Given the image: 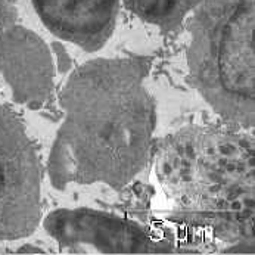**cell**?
Returning <instances> with one entry per match:
<instances>
[{"label":"cell","instance_id":"cell-1","mask_svg":"<svg viewBox=\"0 0 255 255\" xmlns=\"http://www.w3.org/2000/svg\"><path fill=\"white\" fill-rule=\"evenodd\" d=\"M147 71L145 59H96L70 75L47 165L56 189L104 183L120 190L147 165L155 128Z\"/></svg>","mask_w":255,"mask_h":255},{"label":"cell","instance_id":"cell-2","mask_svg":"<svg viewBox=\"0 0 255 255\" xmlns=\"http://www.w3.org/2000/svg\"><path fill=\"white\" fill-rule=\"evenodd\" d=\"M254 18L255 0H201L189 27L192 84L241 128L254 126Z\"/></svg>","mask_w":255,"mask_h":255},{"label":"cell","instance_id":"cell-3","mask_svg":"<svg viewBox=\"0 0 255 255\" xmlns=\"http://www.w3.org/2000/svg\"><path fill=\"white\" fill-rule=\"evenodd\" d=\"M162 155V180L195 205L253 216V142L229 133H196ZM174 190V192H177Z\"/></svg>","mask_w":255,"mask_h":255},{"label":"cell","instance_id":"cell-4","mask_svg":"<svg viewBox=\"0 0 255 255\" xmlns=\"http://www.w3.org/2000/svg\"><path fill=\"white\" fill-rule=\"evenodd\" d=\"M41 217L40 164L22 123L0 107V242L31 235Z\"/></svg>","mask_w":255,"mask_h":255},{"label":"cell","instance_id":"cell-5","mask_svg":"<svg viewBox=\"0 0 255 255\" xmlns=\"http://www.w3.org/2000/svg\"><path fill=\"white\" fill-rule=\"evenodd\" d=\"M46 232L61 248H92L102 254L182 253L170 238L152 233L130 219L89 208L56 210L44 220Z\"/></svg>","mask_w":255,"mask_h":255},{"label":"cell","instance_id":"cell-6","mask_svg":"<svg viewBox=\"0 0 255 255\" xmlns=\"http://www.w3.org/2000/svg\"><path fill=\"white\" fill-rule=\"evenodd\" d=\"M0 73L19 104L40 110L53 92V62L47 46L33 31L13 27L0 34Z\"/></svg>","mask_w":255,"mask_h":255},{"label":"cell","instance_id":"cell-7","mask_svg":"<svg viewBox=\"0 0 255 255\" xmlns=\"http://www.w3.org/2000/svg\"><path fill=\"white\" fill-rule=\"evenodd\" d=\"M37 15L56 37L87 52L99 50L112 34L120 0H31Z\"/></svg>","mask_w":255,"mask_h":255},{"label":"cell","instance_id":"cell-8","mask_svg":"<svg viewBox=\"0 0 255 255\" xmlns=\"http://www.w3.org/2000/svg\"><path fill=\"white\" fill-rule=\"evenodd\" d=\"M128 10L165 31L177 28L201 0H124Z\"/></svg>","mask_w":255,"mask_h":255}]
</instances>
